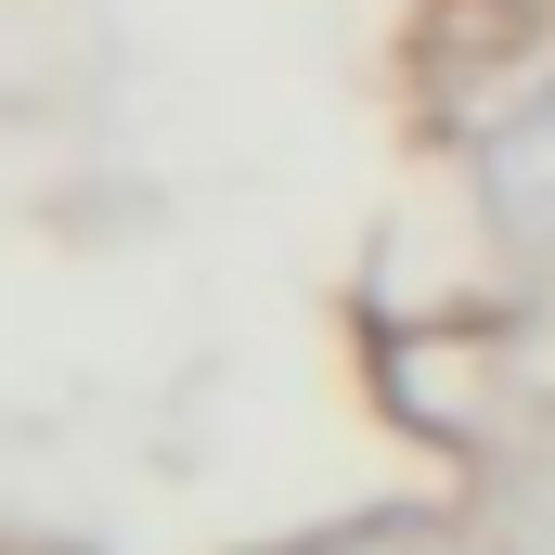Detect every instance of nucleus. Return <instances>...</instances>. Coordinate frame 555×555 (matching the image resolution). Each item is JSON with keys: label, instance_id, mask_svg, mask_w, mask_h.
<instances>
[{"label": "nucleus", "instance_id": "nucleus-2", "mask_svg": "<svg viewBox=\"0 0 555 555\" xmlns=\"http://www.w3.org/2000/svg\"><path fill=\"white\" fill-rule=\"evenodd\" d=\"M259 555H465V530L439 504H375V517H323L297 543H259Z\"/></svg>", "mask_w": 555, "mask_h": 555}, {"label": "nucleus", "instance_id": "nucleus-1", "mask_svg": "<svg viewBox=\"0 0 555 555\" xmlns=\"http://www.w3.org/2000/svg\"><path fill=\"white\" fill-rule=\"evenodd\" d=\"M478 207L504 246H543L555 259V91H530L504 130L478 142Z\"/></svg>", "mask_w": 555, "mask_h": 555}]
</instances>
